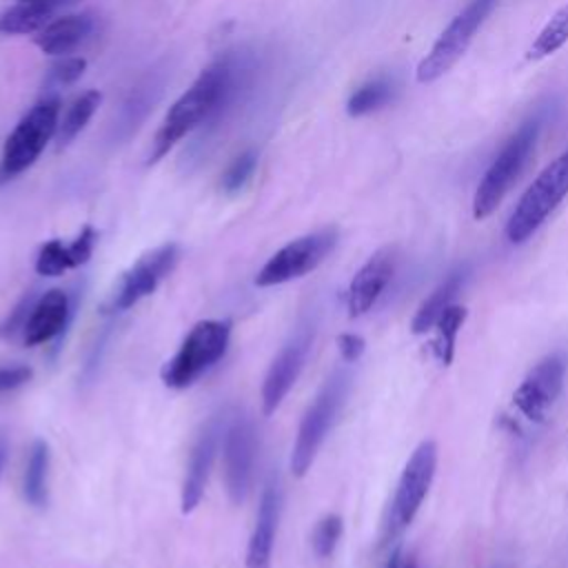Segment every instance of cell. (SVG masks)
<instances>
[{
  "mask_svg": "<svg viewBox=\"0 0 568 568\" xmlns=\"http://www.w3.org/2000/svg\"><path fill=\"white\" fill-rule=\"evenodd\" d=\"M231 89H233V69L229 60H215L204 71H200L193 84L166 111L153 138L149 164H155L189 131H193L204 120L220 113L231 95Z\"/></svg>",
  "mask_w": 568,
  "mask_h": 568,
  "instance_id": "1",
  "label": "cell"
},
{
  "mask_svg": "<svg viewBox=\"0 0 568 568\" xmlns=\"http://www.w3.org/2000/svg\"><path fill=\"white\" fill-rule=\"evenodd\" d=\"M541 120L532 118L526 120L501 146V151L493 158L490 166L481 175L475 195H473V215L475 220L488 217L506 197V193L513 189V184L519 180L524 173L537 138H539Z\"/></svg>",
  "mask_w": 568,
  "mask_h": 568,
  "instance_id": "2",
  "label": "cell"
},
{
  "mask_svg": "<svg viewBox=\"0 0 568 568\" xmlns=\"http://www.w3.org/2000/svg\"><path fill=\"white\" fill-rule=\"evenodd\" d=\"M60 98L44 95L13 126L2 146L0 182L24 173L44 151L47 142L58 133Z\"/></svg>",
  "mask_w": 568,
  "mask_h": 568,
  "instance_id": "3",
  "label": "cell"
},
{
  "mask_svg": "<svg viewBox=\"0 0 568 568\" xmlns=\"http://www.w3.org/2000/svg\"><path fill=\"white\" fill-rule=\"evenodd\" d=\"M348 388H351V373L335 371L324 382L313 404L306 408L297 428L293 453H291V470L295 477L306 475V470L311 468L320 446L324 444L328 430L337 422V415L346 402Z\"/></svg>",
  "mask_w": 568,
  "mask_h": 568,
  "instance_id": "4",
  "label": "cell"
},
{
  "mask_svg": "<svg viewBox=\"0 0 568 568\" xmlns=\"http://www.w3.org/2000/svg\"><path fill=\"white\" fill-rule=\"evenodd\" d=\"M568 195V149L555 158L519 197L506 222V237L513 244L526 242Z\"/></svg>",
  "mask_w": 568,
  "mask_h": 568,
  "instance_id": "5",
  "label": "cell"
},
{
  "mask_svg": "<svg viewBox=\"0 0 568 568\" xmlns=\"http://www.w3.org/2000/svg\"><path fill=\"white\" fill-rule=\"evenodd\" d=\"M229 337H231V322L226 320L197 322L180 344L178 353L164 364L160 373L162 382L169 388L191 386L204 371H209L226 353Z\"/></svg>",
  "mask_w": 568,
  "mask_h": 568,
  "instance_id": "6",
  "label": "cell"
},
{
  "mask_svg": "<svg viewBox=\"0 0 568 568\" xmlns=\"http://www.w3.org/2000/svg\"><path fill=\"white\" fill-rule=\"evenodd\" d=\"M499 0H468V4L446 24V29L437 36L428 53L419 60L415 78L419 84H430L439 80L446 71H450L457 60L470 47L477 29L490 16Z\"/></svg>",
  "mask_w": 568,
  "mask_h": 568,
  "instance_id": "7",
  "label": "cell"
},
{
  "mask_svg": "<svg viewBox=\"0 0 568 568\" xmlns=\"http://www.w3.org/2000/svg\"><path fill=\"white\" fill-rule=\"evenodd\" d=\"M435 468H437V444L426 439L413 450V455L408 457L399 475V481L390 501V510H388L386 537L399 535L415 519L433 484Z\"/></svg>",
  "mask_w": 568,
  "mask_h": 568,
  "instance_id": "8",
  "label": "cell"
},
{
  "mask_svg": "<svg viewBox=\"0 0 568 568\" xmlns=\"http://www.w3.org/2000/svg\"><path fill=\"white\" fill-rule=\"evenodd\" d=\"M337 244V231L333 226L306 233L284 244L257 273V286H275L297 280L317 268Z\"/></svg>",
  "mask_w": 568,
  "mask_h": 568,
  "instance_id": "9",
  "label": "cell"
},
{
  "mask_svg": "<svg viewBox=\"0 0 568 568\" xmlns=\"http://www.w3.org/2000/svg\"><path fill=\"white\" fill-rule=\"evenodd\" d=\"M568 373V357L561 351H555L541 357L528 375L521 379L513 395V404L517 410L530 422H544L548 410L555 406L564 390Z\"/></svg>",
  "mask_w": 568,
  "mask_h": 568,
  "instance_id": "10",
  "label": "cell"
},
{
  "mask_svg": "<svg viewBox=\"0 0 568 568\" xmlns=\"http://www.w3.org/2000/svg\"><path fill=\"white\" fill-rule=\"evenodd\" d=\"M315 337L313 322H304L295 328V333L286 339V344L280 348L275 359L268 366V373L262 384V410L264 415H273L275 408L282 404V399L288 395L293 384L297 382L304 362L308 357L311 344Z\"/></svg>",
  "mask_w": 568,
  "mask_h": 568,
  "instance_id": "11",
  "label": "cell"
},
{
  "mask_svg": "<svg viewBox=\"0 0 568 568\" xmlns=\"http://www.w3.org/2000/svg\"><path fill=\"white\" fill-rule=\"evenodd\" d=\"M224 481L233 504H242L253 481L257 437L253 419L237 413L224 430Z\"/></svg>",
  "mask_w": 568,
  "mask_h": 568,
  "instance_id": "12",
  "label": "cell"
},
{
  "mask_svg": "<svg viewBox=\"0 0 568 568\" xmlns=\"http://www.w3.org/2000/svg\"><path fill=\"white\" fill-rule=\"evenodd\" d=\"M178 257H180V248L173 242L144 253L131 268L122 273L120 284L111 300V308L126 311L133 304H138L142 297L151 295L158 288V284L173 271V266L178 264Z\"/></svg>",
  "mask_w": 568,
  "mask_h": 568,
  "instance_id": "13",
  "label": "cell"
},
{
  "mask_svg": "<svg viewBox=\"0 0 568 568\" xmlns=\"http://www.w3.org/2000/svg\"><path fill=\"white\" fill-rule=\"evenodd\" d=\"M395 268H397V253L390 246L375 251L364 262V266L353 275L346 291V308L351 317H359L377 304V300L390 284Z\"/></svg>",
  "mask_w": 568,
  "mask_h": 568,
  "instance_id": "14",
  "label": "cell"
},
{
  "mask_svg": "<svg viewBox=\"0 0 568 568\" xmlns=\"http://www.w3.org/2000/svg\"><path fill=\"white\" fill-rule=\"evenodd\" d=\"M280 506H282V493L275 479H271L260 497L255 528L248 539L246 548V568H271L273 557V544L280 521Z\"/></svg>",
  "mask_w": 568,
  "mask_h": 568,
  "instance_id": "15",
  "label": "cell"
},
{
  "mask_svg": "<svg viewBox=\"0 0 568 568\" xmlns=\"http://www.w3.org/2000/svg\"><path fill=\"white\" fill-rule=\"evenodd\" d=\"M217 435H220L217 424L209 422L191 448L186 475L182 481V497H180L184 515L195 510V506L200 504V499L204 495V488H206V481L211 475V466L215 459V450H217Z\"/></svg>",
  "mask_w": 568,
  "mask_h": 568,
  "instance_id": "16",
  "label": "cell"
},
{
  "mask_svg": "<svg viewBox=\"0 0 568 568\" xmlns=\"http://www.w3.org/2000/svg\"><path fill=\"white\" fill-rule=\"evenodd\" d=\"M69 315H71L69 295L62 288L47 291L40 300L33 302L29 320L22 328L24 344L36 346V344H44V342L58 337L64 331Z\"/></svg>",
  "mask_w": 568,
  "mask_h": 568,
  "instance_id": "17",
  "label": "cell"
},
{
  "mask_svg": "<svg viewBox=\"0 0 568 568\" xmlns=\"http://www.w3.org/2000/svg\"><path fill=\"white\" fill-rule=\"evenodd\" d=\"M93 31V18L87 13H69L53 18L49 24H44L36 36V47L53 58L71 55Z\"/></svg>",
  "mask_w": 568,
  "mask_h": 568,
  "instance_id": "18",
  "label": "cell"
},
{
  "mask_svg": "<svg viewBox=\"0 0 568 568\" xmlns=\"http://www.w3.org/2000/svg\"><path fill=\"white\" fill-rule=\"evenodd\" d=\"M95 229L93 226H84L80 231V235L71 242V244H62L60 240H49L47 244L40 246L38 257H36V271L40 275H60L69 268H75L80 264H84L91 253H93V244H95Z\"/></svg>",
  "mask_w": 568,
  "mask_h": 568,
  "instance_id": "19",
  "label": "cell"
},
{
  "mask_svg": "<svg viewBox=\"0 0 568 568\" xmlns=\"http://www.w3.org/2000/svg\"><path fill=\"white\" fill-rule=\"evenodd\" d=\"M468 264H462L457 266L455 271H450L433 291L430 295L419 304L413 322H410V328L415 335H422L426 331H430L435 326V322L439 320V315L453 304V300L457 297V293L462 291V286L466 284L468 280Z\"/></svg>",
  "mask_w": 568,
  "mask_h": 568,
  "instance_id": "20",
  "label": "cell"
},
{
  "mask_svg": "<svg viewBox=\"0 0 568 568\" xmlns=\"http://www.w3.org/2000/svg\"><path fill=\"white\" fill-rule=\"evenodd\" d=\"M55 9L33 2H18L0 13V33L4 36H29L38 33L53 20Z\"/></svg>",
  "mask_w": 568,
  "mask_h": 568,
  "instance_id": "21",
  "label": "cell"
},
{
  "mask_svg": "<svg viewBox=\"0 0 568 568\" xmlns=\"http://www.w3.org/2000/svg\"><path fill=\"white\" fill-rule=\"evenodd\" d=\"M47 477H49V446L47 442L38 439L31 446L27 468H24V479H22L24 499L36 508H42L47 504V490H49Z\"/></svg>",
  "mask_w": 568,
  "mask_h": 568,
  "instance_id": "22",
  "label": "cell"
},
{
  "mask_svg": "<svg viewBox=\"0 0 568 568\" xmlns=\"http://www.w3.org/2000/svg\"><path fill=\"white\" fill-rule=\"evenodd\" d=\"M393 93H395L393 80H388L386 75L371 78L351 93V98L346 102V113L353 118H359V115L379 111L382 106H386L393 100Z\"/></svg>",
  "mask_w": 568,
  "mask_h": 568,
  "instance_id": "23",
  "label": "cell"
},
{
  "mask_svg": "<svg viewBox=\"0 0 568 568\" xmlns=\"http://www.w3.org/2000/svg\"><path fill=\"white\" fill-rule=\"evenodd\" d=\"M100 102H102V93L95 89L84 91L80 98L73 100V104L67 109L64 118L58 124V133H55L58 146H67L89 124V120L98 111Z\"/></svg>",
  "mask_w": 568,
  "mask_h": 568,
  "instance_id": "24",
  "label": "cell"
},
{
  "mask_svg": "<svg viewBox=\"0 0 568 568\" xmlns=\"http://www.w3.org/2000/svg\"><path fill=\"white\" fill-rule=\"evenodd\" d=\"M568 42V4L559 7L550 20L541 27L532 44L528 47L526 58L528 60H544L552 53H557Z\"/></svg>",
  "mask_w": 568,
  "mask_h": 568,
  "instance_id": "25",
  "label": "cell"
},
{
  "mask_svg": "<svg viewBox=\"0 0 568 568\" xmlns=\"http://www.w3.org/2000/svg\"><path fill=\"white\" fill-rule=\"evenodd\" d=\"M464 322H466V308L459 304H450L433 326L437 331L435 355L444 366L450 364L455 357V344H457V335H459V328L464 326Z\"/></svg>",
  "mask_w": 568,
  "mask_h": 568,
  "instance_id": "26",
  "label": "cell"
},
{
  "mask_svg": "<svg viewBox=\"0 0 568 568\" xmlns=\"http://www.w3.org/2000/svg\"><path fill=\"white\" fill-rule=\"evenodd\" d=\"M255 169H257V153L253 149L242 151L237 158H233V162L222 173V182H220L222 191L229 195L242 191L248 184V180L253 178Z\"/></svg>",
  "mask_w": 568,
  "mask_h": 568,
  "instance_id": "27",
  "label": "cell"
},
{
  "mask_svg": "<svg viewBox=\"0 0 568 568\" xmlns=\"http://www.w3.org/2000/svg\"><path fill=\"white\" fill-rule=\"evenodd\" d=\"M344 524L339 515H326L313 530V550L320 559H326L337 548V541L342 537Z\"/></svg>",
  "mask_w": 568,
  "mask_h": 568,
  "instance_id": "28",
  "label": "cell"
},
{
  "mask_svg": "<svg viewBox=\"0 0 568 568\" xmlns=\"http://www.w3.org/2000/svg\"><path fill=\"white\" fill-rule=\"evenodd\" d=\"M87 71V60L82 55H62L51 64V78L58 84H73Z\"/></svg>",
  "mask_w": 568,
  "mask_h": 568,
  "instance_id": "29",
  "label": "cell"
},
{
  "mask_svg": "<svg viewBox=\"0 0 568 568\" xmlns=\"http://www.w3.org/2000/svg\"><path fill=\"white\" fill-rule=\"evenodd\" d=\"M31 308H33V293L24 295V297L18 302V306L11 311V315L7 317V322L0 324V335H2V337H11V335H16V331H22L24 324H27V320H29Z\"/></svg>",
  "mask_w": 568,
  "mask_h": 568,
  "instance_id": "30",
  "label": "cell"
},
{
  "mask_svg": "<svg viewBox=\"0 0 568 568\" xmlns=\"http://www.w3.org/2000/svg\"><path fill=\"white\" fill-rule=\"evenodd\" d=\"M33 371L29 366H0V393L4 390H13L22 384H27L31 379Z\"/></svg>",
  "mask_w": 568,
  "mask_h": 568,
  "instance_id": "31",
  "label": "cell"
},
{
  "mask_svg": "<svg viewBox=\"0 0 568 568\" xmlns=\"http://www.w3.org/2000/svg\"><path fill=\"white\" fill-rule=\"evenodd\" d=\"M337 348H339L342 359L353 364V362H357L362 357V353L366 348V342L359 335H355V333H342L337 337Z\"/></svg>",
  "mask_w": 568,
  "mask_h": 568,
  "instance_id": "32",
  "label": "cell"
},
{
  "mask_svg": "<svg viewBox=\"0 0 568 568\" xmlns=\"http://www.w3.org/2000/svg\"><path fill=\"white\" fill-rule=\"evenodd\" d=\"M384 568H417V561H415V557L404 555L402 548L397 546V548H393V552L388 555Z\"/></svg>",
  "mask_w": 568,
  "mask_h": 568,
  "instance_id": "33",
  "label": "cell"
},
{
  "mask_svg": "<svg viewBox=\"0 0 568 568\" xmlns=\"http://www.w3.org/2000/svg\"><path fill=\"white\" fill-rule=\"evenodd\" d=\"M18 2H33V4H44V7H51V9H60V7H69L78 0H18Z\"/></svg>",
  "mask_w": 568,
  "mask_h": 568,
  "instance_id": "34",
  "label": "cell"
},
{
  "mask_svg": "<svg viewBox=\"0 0 568 568\" xmlns=\"http://www.w3.org/2000/svg\"><path fill=\"white\" fill-rule=\"evenodd\" d=\"M7 457H9V442L4 435H0V479H2V473L7 466Z\"/></svg>",
  "mask_w": 568,
  "mask_h": 568,
  "instance_id": "35",
  "label": "cell"
}]
</instances>
